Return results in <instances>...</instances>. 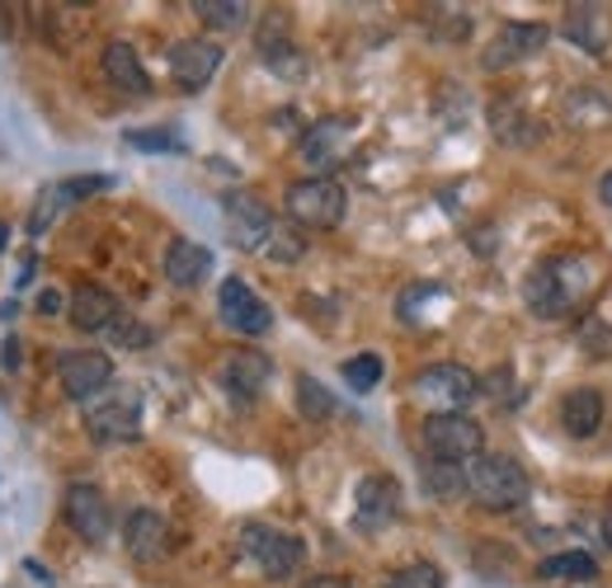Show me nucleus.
<instances>
[{"label": "nucleus", "instance_id": "f257e3e1", "mask_svg": "<svg viewBox=\"0 0 612 588\" xmlns=\"http://www.w3.org/2000/svg\"><path fill=\"white\" fill-rule=\"evenodd\" d=\"M589 288H593V264L580 255H566V259L537 264L528 282H523V301L533 307V316L556 320V316H566L575 301H584Z\"/></svg>", "mask_w": 612, "mask_h": 588}, {"label": "nucleus", "instance_id": "f03ea898", "mask_svg": "<svg viewBox=\"0 0 612 588\" xmlns=\"http://www.w3.org/2000/svg\"><path fill=\"white\" fill-rule=\"evenodd\" d=\"M466 494L490 513H509L528 499V471L504 452H481L466 461Z\"/></svg>", "mask_w": 612, "mask_h": 588}, {"label": "nucleus", "instance_id": "7ed1b4c3", "mask_svg": "<svg viewBox=\"0 0 612 588\" xmlns=\"http://www.w3.org/2000/svg\"><path fill=\"white\" fill-rule=\"evenodd\" d=\"M85 434L95 442H128L142 434V391L118 386L85 400Z\"/></svg>", "mask_w": 612, "mask_h": 588}, {"label": "nucleus", "instance_id": "20e7f679", "mask_svg": "<svg viewBox=\"0 0 612 588\" xmlns=\"http://www.w3.org/2000/svg\"><path fill=\"white\" fill-rule=\"evenodd\" d=\"M288 217L297 226H311V231H330V226H340L344 222V184H335L330 174H311V180H297L288 184Z\"/></svg>", "mask_w": 612, "mask_h": 588}, {"label": "nucleus", "instance_id": "39448f33", "mask_svg": "<svg viewBox=\"0 0 612 588\" xmlns=\"http://www.w3.org/2000/svg\"><path fill=\"white\" fill-rule=\"evenodd\" d=\"M240 556L255 560L265 579H288V575H297V569H302L307 546L297 542V537H288V532H278V527L245 523L240 527Z\"/></svg>", "mask_w": 612, "mask_h": 588}, {"label": "nucleus", "instance_id": "423d86ee", "mask_svg": "<svg viewBox=\"0 0 612 588\" xmlns=\"http://www.w3.org/2000/svg\"><path fill=\"white\" fill-rule=\"evenodd\" d=\"M415 396L433 405V415H462V409L481 396V377L462 363H433L415 377Z\"/></svg>", "mask_w": 612, "mask_h": 588}, {"label": "nucleus", "instance_id": "0eeeda50", "mask_svg": "<svg viewBox=\"0 0 612 588\" xmlns=\"http://www.w3.org/2000/svg\"><path fill=\"white\" fill-rule=\"evenodd\" d=\"M425 448L433 461H476L485 452V434L471 415H429L425 419Z\"/></svg>", "mask_w": 612, "mask_h": 588}, {"label": "nucleus", "instance_id": "6e6552de", "mask_svg": "<svg viewBox=\"0 0 612 588\" xmlns=\"http://www.w3.org/2000/svg\"><path fill=\"white\" fill-rule=\"evenodd\" d=\"M551 43V29L547 24H533V20H523V24H504L495 39L485 43L481 52V71H509L518 62H528L537 57L541 47Z\"/></svg>", "mask_w": 612, "mask_h": 588}, {"label": "nucleus", "instance_id": "1a4fd4ad", "mask_svg": "<svg viewBox=\"0 0 612 588\" xmlns=\"http://www.w3.org/2000/svg\"><path fill=\"white\" fill-rule=\"evenodd\" d=\"M222 217H226V236H232L236 249H269L273 240V212L255 199V193H232L222 203Z\"/></svg>", "mask_w": 612, "mask_h": 588}, {"label": "nucleus", "instance_id": "9d476101", "mask_svg": "<svg viewBox=\"0 0 612 588\" xmlns=\"http://www.w3.org/2000/svg\"><path fill=\"white\" fill-rule=\"evenodd\" d=\"M217 316H222V325L236 330V334H269V325H273L269 301L255 297V288H250V282H240V278H226L222 282Z\"/></svg>", "mask_w": 612, "mask_h": 588}, {"label": "nucleus", "instance_id": "9b49d317", "mask_svg": "<svg viewBox=\"0 0 612 588\" xmlns=\"http://www.w3.org/2000/svg\"><path fill=\"white\" fill-rule=\"evenodd\" d=\"M57 377L72 400H95L99 391H109L114 363H109V353H95V349H66L57 359Z\"/></svg>", "mask_w": 612, "mask_h": 588}, {"label": "nucleus", "instance_id": "f8f14e48", "mask_svg": "<svg viewBox=\"0 0 612 588\" xmlns=\"http://www.w3.org/2000/svg\"><path fill=\"white\" fill-rule=\"evenodd\" d=\"M269 377H273V363L265 359V353H255V349L226 353L222 367H217V382H222V391H226V396H232L236 405L259 400V391L269 386Z\"/></svg>", "mask_w": 612, "mask_h": 588}, {"label": "nucleus", "instance_id": "ddd939ff", "mask_svg": "<svg viewBox=\"0 0 612 588\" xmlns=\"http://www.w3.org/2000/svg\"><path fill=\"white\" fill-rule=\"evenodd\" d=\"M217 66H222V47L207 39H180L170 47V76L189 95H198L203 85L217 76Z\"/></svg>", "mask_w": 612, "mask_h": 588}, {"label": "nucleus", "instance_id": "4468645a", "mask_svg": "<svg viewBox=\"0 0 612 588\" xmlns=\"http://www.w3.org/2000/svg\"><path fill=\"white\" fill-rule=\"evenodd\" d=\"M62 513H66V523H72L76 537H85V542H104V537H109V527H114L109 499H104V490H95V485H72V490H66Z\"/></svg>", "mask_w": 612, "mask_h": 588}, {"label": "nucleus", "instance_id": "2eb2a0df", "mask_svg": "<svg viewBox=\"0 0 612 588\" xmlns=\"http://www.w3.org/2000/svg\"><path fill=\"white\" fill-rule=\"evenodd\" d=\"M122 546H128V556L142 560V565L161 560L170 550V523L151 509H137V513H128V523H122Z\"/></svg>", "mask_w": 612, "mask_h": 588}, {"label": "nucleus", "instance_id": "dca6fc26", "mask_svg": "<svg viewBox=\"0 0 612 588\" xmlns=\"http://www.w3.org/2000/svg\"><path fill=\"white\" fill-rule=\"evenodd\" d=\"M396 509H400V485H396V480H391V475H367L363 485H358L354 523L373 532V527H382V523H391Z\"/></svg>", "mask_w": 612, "mask_h": 588}, {"label": "nucleus", "instance_id": "f3484780", "mask_svg": "<svg viewBox=\"0 0 612 588\" xmlns=\"http://www.w3.org/2000/svg\"><path fill=\"white\" fill-rule=\"evenodd\" d=\"M99 189H109V180H99V174H95V180H66V184L43 189V199H39V207H33V217H29V231H33V236H43V231L57 222L76 199H90V193H99Z\"/></svg>", "mask_w": 612, "mask_h": 588}, {"label": "nucleus", "instance_id": "a211bd4d", "mask_svg": "<svg viewBox=\"0 0 612 588\" xmlns=\"http://www.w3.org/2000/svg\"><path fill=\"white\" fill-rule=\"evenodd\" d=\"M66 316H72L76 330L99 334V330H109L114 320L122 316V307H118L114 292H104V288H95V282H85V288L72 292V311H66Z\"/></svg>", "mask_w": 612, "mask_h": 588}, {"label": "nucleus", "instance_id": "6ab92c4d", "mask_svg": "<svg viewBox=\"0 0 612 588\" xmlns=\"http://www.w3.org/2000/svg\"><path fill=\"white\" fill-rule=\"evenodd\" d=\"M213 274V249L198 240H170L165 249V278L174 288H198V282Z\"/></svg>", "mask_w": 612, "mask_h": 588}, {"label": "nucleus", "instance_id": "aec40b11", "mask_svg": "<svg viewBox=\"0 0 612 588\" xmlns=\"http://www.w3.org/2000/svg\"><path fill=\"white\" fill-rule=\"evenodd\" d=\"M561 424L570 438H593L603 429V391L599 386H575L561 400Z\"/></svg>", "mask_w": 612, "mask_h": 588}, {"label": "nucleus", "instance_id": "412c9836", "mask_svg": "<svg viewBox=\"0 0 612 588\" xmlns=\"http://www.w3.org/2000/svg\"><path fill=\"white\" fill-rule=\"evenodd\" d=\"M104 76H109V85L122 95H151V76H147V66H142V57H137L132 43L104 47Z\"/></svg>", "mask_w": 612, "mask_h": 588}, {"label": "nucleus", "instance_id": "4be33fe9", "mask_svg": "<svg viewBox=\"0 0 612 588\" xmlns=\"http://www.w3.org/2000/svg\"><path fill=\"white\" fill-rule=\"evenodd\" d=\"M490 132H495V141H504V147H533L537 122L528 118V109H523L518 99H495L490 104Z\"/></svg>", "mask_w": 612, "mask_h": 588}, {"label": "nucleus", "instance_id": "5701e85b", "mask_svg": "<svg viewBox=\"0 0 612 588\" xmlns=\"http://www.w3.org/2000/svg\"><path fill=\"white\" fill-rule=\"evenodd\" d=\"M344 141H348V118H325L302 137V160L316 170H330L335 156L344 151Z\"/></svg>", "mask_w": 612, "mask_h": 588}, {"label": "nucleus", "instance_id": "b1692460", "mask_svg": "<svg viewBox=\"0 0 612 588\" xmlns=\"http://www.w3.org/2000/svg\"><path fill=\"white\" fill-rule=\"evenodd\" d=\"M566 39H575L584 52H599L608 43V14L599 6H570L566 10Z\"/></svg>", "mask_w": 612, "mask_h": 588}, {"label": "nucleus", "instance_id": "393cba45", "mask_svg": "<svg viewBox=\"0 0 612 588\" xmlns=\"http://www.w3.org/2000/svg\"><path fill=\"white\" fill-rule=\"evenodd\" d=\"M425 490L429 499H458L466 494V467H458V461H425Z\"/></svg>", "mask_w": 612, "mask_h": 588}, {"label": "nucleus", "instance_id": "a878e982", "mask_svg": "<svg viewBox=\"0 0 612 588\" xmlns=\"http://www.w3.org/2000/svg\"><path fill=\"white\" fill-rule=\"evenodd\" d=\"M599 575V565H593V556H584V550H561V556H547L537 565V579H593Z\"/></svg>", "mask_w": 612, "mask_h": 588}, {"label": "nucleus", "instance_id": "bb28decb", "mask_svg": "<svg viewBox=\"0 0 612 588\" xmlns=\"http://www.w3.org/2000/svg\"><path fill=\"white\" fill-rule=\"evenodd\" d=\"M194 14H203V24L213 29H240L250 20V6H240V0H198Z\"/></svg>", "mask_w": 612, "mask_h": 588}, {"label": "nucleus", "instance_id": "cd10ccee", "mask_svg": "<svg viewBox=\"0 0 612 588\" xmlns=\"http://www.w3.org/2000/svg\"><path fill=\"white\" fill-rule=\"evenodd\" d=\"M297 405H302V415L307 419H330L335 415V400H330V391L316 382V377H297Z\"/></svg>", "mask_w": 612, "mask_h": 588}, {"label": "nucleus", "instance_id": "c85d7f7f", "mask_svg": "<svg viewBox=\"0 0 612 588\" xmlns=\"http://www.w3.org/2000/svg\"><path fill=\"white\" fill-rule=\"evenodd\" d=\"M387 588H443V575H439V565L415 560L406 569H396V575L387 579Z\"/></svg>", "mask_w": 612, "mask_h": 588}, {"label": "nucleus", "instance_id": "c756f323", "mask_svg": "<svg viewBox=\"0 0 612 588\" xmlns=\"http://www.w3.org/2000/svg\"><path fill=\"white\" fill-rule=\"evenodd\" d=\"M344 382L354 391H373L382 382V359H377V353H358V359H348L344 363Z\"/></svg>", "mask_w": 612, "mask_h": 588}, {"label": "nucleus", "instance_id": "7c9ffc66", "mask_svg": "<svg viewBox=\"0 0 612 588\" xmlns=\"http://www.w3.org/2000/svg\"><path fill=\"white\" fill-rule=\"evenodd\" d=\"M132 151H180V137L165 132V128H155V132H128L122 137Z\"/></svg>", "mask_w": 612, "mask_h": 588}, {"label": "nucleus", "instance_id": "2f4dec72", "mask_svg": "<svg viewBox=\"0 0 612 588\" xmlns=\"http://www.w3.org/2000/svg\"><path fill=\"white\" fill-rule=\"evenodd\" d=\"M580 344L593 353V359H612V330L603 325V320H584V330H580Z\"/></svg>", "mask_w": 612, "mask_h": 588}, {"label": "nucleus", "instance_id": "473e14b6", "mask_svg": "<svg viewBox=\"0 0 612 588\" xmlns=\"http://www.w3.org/2000/svg\"><path fill=\"white\" fill-rule=\"evenodd\" d=\"M273 240H278V245H269V249H265L269 259H278V264L302 259V249H307V245H302V236H297V231H273Z\"/></svg>", "mask_w": 612, "mask_h": 588}, {"label": "nucleus", "instance_id": "72a5a7b5", "mask_svg": "<svg viewBox=\"0 0 612 588\" xmlns=\"http://www.w3.org/2000/svg\"><path fill=\"white\" fill-rule=\"evenodd\" d=\"M109 334H114L118 344H147V340H151V330L137 325V320H128V316H118L114 325H109Z\"/></svg>", "mask_w": 612, "mask_h": 588}, {"label": "nucleus", "instance_id": "f704fd0d", "mask_svg": "<svg viewBox=\"0 0 612 588\" xmlns=\"http://www.w3.org/2000/svg\"><path fill=\"white\" fill-rule=\"evenodd\" d=\"M39 311H43V316H57V311H62V292H57V288H47V292L39 297Z\"/></svg>", "mask_w": 612, "mask_h": 588}, {"label": "nucleus", "instance_id": "c9c22d12", "mask_svg": "<svg viewBox=\"0 0 612 588\" xmlns=\"http://www.w3.org/2000/svg\"><path fill=\"white\" fill-rule=\"evenodd\" d=\"M302 588H348V579H340V575H316V579H307Z\"/></svg>", "mask_w": 612, "mask_h": 588}, {"label": "nucleus", "instance_id": "e433bc0d", "mask_svg": "<svg viewBox=\"0 0 612 588\" xmlns=\"http://www.w3.org/2000/svg\"><path fill=\"white\" fill-rule=\"evenodd\" d=\"M6 367H20L24 363V349H20V340H6V359H0Z\"/></svg>", "mask_w": 612, "mask_h": 588}, {"label": "nucleus", "instance_id": "4c0bfd02", "mask_svg": "<svg viewBox=\"0 0 612 588\" xmlns=\"http://www.w3.org/2000/svg\"><path fill=\"white\" fill-rule=\"evenodd\" d=\"M599 199H603V203L612 207V170H608V174H603V180H599Z\"/></svg>", "mask_w": 612, "mask_h": 588}, {"label": "nucleus", "instance_id": "58836bf2", "mask_svg": "<svg viewBox=\"0 0 612 588\" xmlns=\"http://www.w3.org/2000/svg\"><path fill=\"white\" fill-rule=\"evenodd\" d=\"M603 542L612 546V509H608V518H603Z\"/></svg>", "mask_w": 612, "mask_h": 588}, {"label": "nucleus", "instance_id": "ea45409f", "mask_svg": "<svg viewBox=\"0 0 612 588\" xmlns=\"http://www.w3.org/2000/svg\"><path fill=\"white\" fill-rule=\"evenodd\" d=\"M6 245H10V226H6V222H0V249H6Z\"/></svg>", "mask_w": 612, "mask_h": 588}]
</instances>
